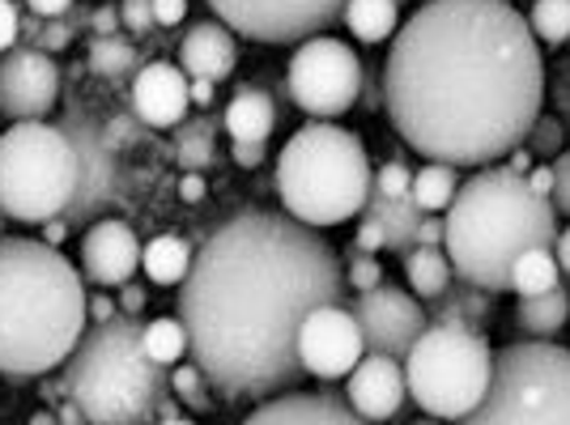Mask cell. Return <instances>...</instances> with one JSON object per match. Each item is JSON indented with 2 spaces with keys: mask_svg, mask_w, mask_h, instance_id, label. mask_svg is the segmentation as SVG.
I'll return each instance as SVG.
<instances>
[{
  "mask_svg": "<svg viewBox=\"0 0 570 425\" xmlns=\"http://www.w3.org/2000/svg\"><path fill=\"white\" fill-rule=\"evenodd\" d=\"M188 95H191V102L209 107V102H214V81H191L188 77Z\"/></svg>",
  "mask_w": 570,
  "mask_h": 425,
  "instance_id": "51",
  "label": "cell"
},
{
  "mask_svg": "<svg viewBox=\"0 0 570 425\" xmlns=\"http://www.w3.org/2000/svg\"><path fill=\"white\" fill-rule=\"evenodd\" d=\"M341 22L350 26L357 43H387L401 30V4L396 0H350Z\"/></svg>",
  "mask_w": 570,
  "mask_h": 425,
  "instance_id": "24",
  "label": "cell"
},
{
  "mask_svg": "<svg viewBox=\"0 0 570 425\" xmlns=\"http://www.w3.org/2000/svg\"><path fill=\"white\" fill-rule=\"evenodd\" d=\"M158 425H196V422H188V417H163Z\"/></svg>",
  "mask_w": 570,
  "mask_h": 425,
  "instance_id": "55",
  "label": "cell"
},
{
  "mask_svg": "<svg viewBox=\"0 0 570 425\" xmlns=\"http://www.w3.org/2000/svg\"><path fill=\"white\" fill-rule=\"evenodd\" d=\"M214 145H217V123L209 116L184 119L175 128V158L188 166V170H205L214 162Z\"/></svg>",
  "mask_w": 570,
  "mask_h": 425,
  "instance_id": "30",
  "label": "cell"
},
{
  "mask_svg": "<svg viewBox=\"0 0 570 425\" xmlns=\"http://www.w3.org/2000/svg\"><path fill=\"white\" fill-rule=\"evenodd\" d=\"M523 179H528V188L537 191V196H549V191H553V170H549V166H532Z\"/></svg>",
  "mask_w": 570,
  "mask_h": 425,
  "instance_id": "48",
  "label": "cell"
},
{
  "mask_svg": "<svg viewBox=\"0 0 570 425\" xmlns=\"http://www.w3.org/2000/svg\"><path fill=\"white\" fill-rule=\"evenodd\" d=\"M188 18V0H154V26H179Z\"/></svg>",
  "mask_w": 570,
  "mask_h": 425,
  "instance_id": "42",
  "label": "cell"
},
{
  "mask_svg": "<svg viewBox=\"0 0 570 425\" xmlns=\"http://www.w3.org/2000/svg\"><path fill=\"white\" fill-rule=\"evenodd\" d=\"M90 26H95V39H107V34H119V9L116 4H98L95 18H90Z\"/></svg>",
  "mask_w": 570,
  "mask_h": 425,
  "instance_id": "43",
  "label": "cell"
},
{
  "mask_svg": "<svg viewBox=\"0 0 570 425\" xmlns=\"http://www.w3.org/2000/svg\"><path fill=\"white\" fill-rule=\"evenodd\" d=\"M366 357V340L357 328L354 310L345 307H320L311 310L298 328V362H303V375L311 378H350L357 362Z\"/></svg>",
  "mask_w": 570,
  "mask_h": 425,
  "instance_id": "13",
  "label": "cell"
},
{
  "mask_svg": "<svg viewBox=\"0 0 570 425\" xmlns=\"http://www.w3.org/2000/svg\"><path fill=\"white\" fill-rule=\"evenodd\" d=\"M90 324V294L60 247L0 238V375L35 378L69 362Z\"/></svg>",
  "mask_w": 570,
  "mask_h": 425,
  "instance_id": "3",
  "label": "cell"
},
{
  "mask_svg": "<svg viewBox=\"0 0 570 425\" xmlns=\"http://www.w3.org/2000/svg\"><path fill=\"white\" fill-rule=\"evenodd\" d=\"M362 81H366V65L357 60L350 43L328 34L298 43L285 69V90L311 119H336L354 111V102L362 98Z\"/></svg>",
  "mask_w": 570,
  "mask_h": 425,
  "instance_id": "10",
  "label": "cell"
},
{
  "mask_svg": "<svg viewBox=\"0 0 570 425\" xmlns=\"http://www.w3.org/2000/svg\"><path fill=\"white\" fill-rule=\"evenodd\" d=\"M141 268V238L132 235L128 221L119 217H102L90 226V235L81 243V273L86 281L102 285V289H119L137 277Z\"/></svg>",
  "mask_w": 570,
  "mask_h": 425,
  "instance_id": "16",
  "label": "cell"
},
{
  "mask_svg": "<svg viewBox=\"0 0 570 425\" xmlns=\"http://www.w3.org/2000/svg\"><path fill=\"white\" fill-rule=\"evenodd\" d=\"M345 285H354L357 294H366V289L383 285L380 260H375L371 251H357V247H350V256H345Z\"/></svg>",
  "mask_w": 570,
  "mask_h": 425,
  "instance_id": "35",
  "label": "cell"
},
{
  "mask_svg": "<svg viewBox=\"0 0 570 425\" xmlns=\"http://www.w3.org/2000/svg\"><path fill=\"white\" fill-rule=\"evenodd\" d=\"M413 425H443L439 417H422V422H413Z\"/></svg>",
  "mask_w": 570,
  "mask_h": 425,
  "instance_id": "56",
  "label": "cell"
},
{
  "mask_svg": "<svg viewBox=\"0 0 570 425\" xmlns=\"http://www.w3.org/2000/svg\"><path fill=\"white\" fill-rule=\"evenodd\" d=\"M116 315H119V307L107 294H95V298H90V319H95V324H111Z\"/></svg>",
  "mask_w": 570,
  "mask_h": 425,
  "instance_id": "47",
  "label": "cell"
},
{
  "mask_svg": "<svg viewBox=\"0 0 570 425\" xmlns=\"http://www.w3.org/2000/svg\"><path fill=\"white\" fill-rule=\"evenodd\" d=\"M26 9H30L35 18H65L72 9V0H26Z\"/></svg>",
  "mask_w": 570,
  "mask_h": 425,
  "instance_id": "46",
  "label": "cell"
},
{
  "mask_svg": "<svg viewBox=\"0 0 570 425\" xmlns=\"http://www.w3.org/2000/svg\"><path fill=\"white\" fill-rule=\"evenodd\" d=\"M494 375V349L490 340L460 324H430L404 357V383L409 396L426 417L460 422L469 417Z\"/></svg>",
  "mask_w": 570,
  "mask_h": 425,
  "instance_id": "9",
  "label": "cell"
},
{
  "mask_svg": "<svg viewBox=\"0 0 570 425\" xmlns=\"http://www.w3.org/2000/svg\"><path fill=\"white\" fill-rule=\"evenodd\" d=\"M341 298L345 268L320 230L289 212L247 209L200 243L175 310L217 396L268 401L303 378V319Z\"/></svg>",
  "mask_w": 570,
  "mask_h": 425,
  "instance_id": "1",
  "label": "cell"
},
{
  "mask_svg": "<svg viewBox=\"0 0 570 425\" xmlns=\"http://www.w3.org/2000/svg\"><path fill=\"white\" fill-rule=\"evenodd\" d=\"M362 217H375L383 230H387V251H401L404 256L409 247H417V226H422V217H426V212L413 205V196L392 200V196H380V191L371 188Z\"/></svg>",
  "mask_w": 570,
  "mask_h": 425,
  "instance_id": "22",
  "label": "cell"
},
{
  "mask_svg": "<svg viewBox=\"0 0 570 425\" xmlns=\"http://www.w3.org/2000/svg\"><path fill=\"white\" fill-rule=\"evenodd\" d=\"M371 188L380 191V196L401 200V196H409V188H413V170L404 162H383L380 170H375V179H371Z\"/></svg>",
  "mask_w": 570,
  "mask_h": 425,
  "instance_id": "37",
  "label": "cell"
},
{
  "mask_svg": "<svg viewBox=\"0 0 570 425\" xmlns=\"http://www.w3.org/2000/svg\"><path fill=\"white\" fill-rule=\"evenodd\" d=\"M354 319L362 328V340H366V354H387L396 362H404L413 340L430 328L422 298L401 289V285H375V289L357 294Z\"/></svg>",
  "mask_w": 570,
  "mask_h": 425,
  "instance_id": "12",
  "label": "cell"
},
{
  "mask_svg": "<svg viewBox=\"0 0 570 425\" xmlns=\"http://www.w3.org/2000/svg\"><path fill=\"white\" fill-rule=\"evenodd\" d=\"M60 128L69 132V141L77 145V158H81V184H77V196L69 205L72 221H86V217H98L102 209H111L119 191V166H116V149L107 145L102 128H98L90 116L81 111H69L60 119Z\"/></svg>",
  "mask_w": 570,
  "mask_h": 425,
  "instance_id": "15",
  "label": "cell"
},
{
  "mask_svg": "<svg viewBox=\"0 0 570 425\" xmlns=\"http://www.w3.org/2000/svg\"><path fill=\"white\" fill-rule=\"evenodd\" d=\"M235 34L252 43H307L341 22L350 0H205Z\"/></svg>",
  "mask_w": 570,
  "mask_h": 425,
  "instance_id": "11",
  "label": "cell"
},
{
  "mask_svg": "<svg viewBox=\"0 0 570 425\" xmlns=\"http://www.w3.org/2000/svg\"><path fill=\"white\" fill-rule=\"evenodd\" d=\"M490 298H494V294L476 289V285H469L464 277H455V281L434 298V310H426V315L434 324H460V328L481 332V324L490 319Z\"/></svg>",
  "mask_w": 570,
  "mask_h": 425,
  "instance_id": "23",
  "label": "cell"
},
{
  "mask_svg": "<svg viewBox=\"0 0 570 425\" xmlns=\"http://www.w3.org/2000/svg\"><path fill=\"white\" fill-rule=\"evenodd\" d=\"M170 387H175V396L184 404H191L196 413L200 408H209V378L200 375V366L196 362H179L175 366V375H170Z\"/></svg>",
  "mask_w": 570,
  "mask_h": 425,
  "instance_id": "34",
  "label": "cell"
},
{
  "mask_svg": "<svg viewBox=\"0 0 570 425\" xmlns=\"http://www.w3.org/2000/svg\"><path fill=\"white\" fill-rule=\"evenodd\" d=\"M145 354L154 357L158 366H179L184 354H188V332L175 315H163V319H149L141 332Z\"/></svg>",
  "mask_w": 570,
  "mask_h": 425,
  "instance_id": "31",
  "label": "cell"
},
{
  "mask_svg": "<svg viewBox=\"0 0 570 425\" xmlns=\"http://www.w3.org/2000/svg\"><path fill=\"white\" fill-rule=\"evenodd\" d=\"M350 247H357V251H371V256H380V251H387V230H383L375 217H362L357 221V235Z\"/></svg>",
  "mask_w": 570,
  "mask_h": 425,
  "instance_id": "40",
  "label": "cell"
},
{
  "mask_svg": "<svg viewBox=\"0 0 570 425\" xmlns=\"http://www.w3.org/2000/svg\"><path fill=\"white\" fill-rule=\"evenodd\" d=\"M417 247H443V217L426 212L422 226H417Z\"/></svg>",
  "mask_w": 570,
  "mask_h": 425,
  "instance_id": "45",
  "label": "cell"
},
{
  "mask_svg": "<svg viewBox=\"0 0 570 425\" xmlns=\"http://www.w3.org/2000/svg\"><path fill=\"white\" fill-rule=\"evenodd\" d=\"M18 34H22V13L13 0H0V56L18 48Z\"/></svg>",
  "mask_w": 570,
  "mask_h": 425,
  "instance_id": "41",
  "label": "cell"
},
{
  "mask_svg": "<svg viewBox=\"0 0 570 425\" xmlns=\"http://www.w3.org/2000/svg\"><path fill=\"white\" fill-rule=\"evenodd\" d=\"M553 247H558V251H553V256H558V268H562V273H570V226L553 238Z\"/></svg>",
  "mask_w": 570,
  "mask_h": 425,
  "instance_id": "52",
  "label": "cell"
},
{
  "mask_svg": "<svg viewBox=\"0 0 570 425\" xmlns=\"http://www.w3.org/2000/svg\"><path fill=\"white\" fill-rule=\"evenodd\" d=\"M553 191H549V200H553V209L570 217V149H562L558 158H553Z\"/></svg>",
  "mask_w": 570,
  "mask_h": 425,
  "instance_id": "38",
  "label": "cell"
},
{
  "mask_svg": "<svg viewBox=\"0 0 570 425\" xmlns=\"http://www.w3.org/2000/svg\"><path fill=\"white\" fill-rule=\"evenodd\" d=\"M179 65L188 72L191 81H226L238 65V43H235V30L226 22H191L184 43H179Z\"/></svg>",
  "mask_w": 570,
  "mask_h": 425,
  "instance_id": "20",
  "label": "cell"
},
{
  "mask_svg": "<svg viewBox=\"0 0 570 425\" xmlns=\"http://www.w3.org/2000/svg\"><path fill=\"white\" fill-rule=\"evenodd\" d=\"M511 289L520 298H537V294L558 289V256H553V247L523 251L520 260H515V268H511Z\"/></svg>",
  "mask_w": 570,
  "mask_h": 425,
  "instance_id": "29",
  "label": "cell"
},
{
  "mask_svg": "<svg viewBox=\"0 0 570 425\" xmlns=\"http://www.w3.org/2000/svg\"><path fill=\"white\" fill-rule=\"evenodd\" d=\"M30 425H60V413H48V408H43V413L30 417Z\"/></svg>",
  "mask_w": 570,
  "mask_h": 425,
  "instance_id": "54",
  "label": "cell"
},
{
  "mask_svg": "<svg viewBox=\"0 0 570 425\" xmlns=\"http://www.w3.org/2000/svg\"><path fill=\"white\" fill-rule=\"evenodd\" d=\"M145 324L116 315L111 324L86 328L65 362V396L90 425H149L167 404L170 375L145 354Z\"/></svg>",
  "mask_w": 570,
  "mask_h": 425,
  "instance_id": "5",
  "label": "cell"
},
{
  "mask_svg": "<svg viewBox=\"0 0 570 425\" xmlns=\"http://www.w3.org/2000/svg\"><path fill=\"white\" fill-rule=\"evenodd\" d=\"M460 175H455V166L448 162H426L422 170H413V188H409V196H413V205L422 212H448V205L455 200V184Z\"/></svg>",
  "mask_w": 570,
  "mask_h": 425,
  "instance_id": "28",
  "label": "cell"
},
{
  "mask_svg": "<svg viewBox=\"0 0 570 425\" xmlns=\"http://www.w3.org/2000/svg\"><path fill=\"white\" fill-rule=\"evenodd\" d=\"M546 107V60L511 0H430L396 30L383 111L430 162L494 166Z\"/></svg>",
  "mask_w": 570,
  "mask_h": 425,
  "instance_id": "2",
  "label": "cell"
},
{
  "mask_svg": "<svg viewBox=\"0 0 570 425\" xmlns=\"http://www.w3.org/2000/svg\"><path fill=\"white\" fill-rule=\"evenodd\" d=\"M460 425H570V349L553 340L499 349L485 396Z\"/></svg>",
  "mask_w": 570,
  "mask_h": 425,
  "instance_id": "8",
  "label": "cell"
},
{
  "mask_svg": "<svg viewBox=\"0 0 570 425\" xmlns=\"http://www.w3.org/2000/svg\"><path fill=\"white\" fill-rule=\"evenodd\" d=\"M558 209L549 196L528 188L511 166H481L473 179L455 188V200L443 212V251L455 277L502 294L511 289V268L532 247H553Z\"/></svg>",
  "mask_w": 570,
  "mask_h": 425,
  "instance_id": "4",
  "label": "cell"
},
{
  "mask_svg": "<svg viewBox=\"0 0 570 425\" xmlns=\"http://www.w3.org/2000/svg\"><path fill=\"white\" fill-rule=\"evenodd\" d=\"M235 162L238 166H261L264 162V145H252V141H235Z\"/></svg>",
  "mask_w": 570,
  "mask_h": 425,
  "instance_id": "49",
  "label": "cell"
},
{
  "mask_svg": "<svg viewBox=\"0 0 570 425\" xmlns=\"http://www.w3.org/2000/svg\"><path fill=\"white\" fill-rule=\"evenodd\" d=\"M90 69L98 77H132L141 69V56H137V43H128L124 34H107V39H95L90 43Z\"/></svg>",
  "mask_w": 570,
  "mask_h": 425,
  "instance_id": "32",
  "label": "cell"
},
{
  "mask_svg": "<svg viewBox=\"0 0 570 425\" xmlns=\"http://www.w3.org/2000/svg\"><path fill=\"white\" fill-rule=\"evenodd\" d=\"M4 226H9V217H4V212H0V238H9V235H4Z\"/></svg>",
  "mask_w": 570,
  "mask_h": 425,
  "instance_id": "57",
  "label": "cell"
},
{
  "mask_svg": "<svg viewBox=\"0 0 570 425\" xmlns=\"http://www.w3.org/2000/svg\"><path fill=\"white\" fill-rule=\"evenodd\" d=\"M558 145H562V123L541 111V119L532 123V132H528L523 149H528L532 158H558Z\"/></svg>",
  "mask_w": 570,
  "mask_h": 425,
  "instance_id": "36",
  "label": "cell"
},
{
  "mask_svg": "<svg viewBox=\"0 0 570 425\" xmlns=\"http://www.w3.org/2000/svg\"><path fill=\"white\" fill-rule=\"evenodd\" d=\"M515 319H520L523 332H532L537 340H549V336H558V332L567 328L570 319V294L558 285V289H549V294H537V298H520V310H515Z\"/></svg>",
  "mask_w": 570,
  "mask_h": 425,
  "instance_id": "27",
  "label": "cell"
},
{
  "mask_svg": "<svg viewBox=\"0 0 570 425\" xmlns=\"http://www.w3.org/2000/svg\"><path fill=\"white\" fill-rule=\"evenodd\" d=\"M532 34L549 43V48H558V43H567L570 39V0H537L532 4Z\"/></svg>",
  "mask_w": 570,
  "mask_h": 425,
  "instance_id": "33",
  "label": "cell"
},
{
  "mask_svg": "<svg viewBox=\"0 0 570 425\" xmlns=\"http://www.w3.org/2000/svg\"><path fill=\"white\" fill-rule=\"evenodd\" d=\"M396 4H401V9H404V4H409V0H396Z\"/></svg>",
  "mask_w": 570,
  "mask_h": 425,
  "instance_id": "58",
  "label": "cell"
},
{
  "mask_svg": "<svg viewBox=\"0 0 570 425\" xmlns=\"http://www.w3.org/2000/svg\"><path fill=\"white\" fill-rule=\"evenodd\" d=\"M145 310V289L137 281H128V285H119V315H141Z\"/></svg>",
  "mask_w": 570,
  "mask_h": 425,
  "instance_id": "44",
  "label": "cell"
},
{
  "mask_svg": "<svg viewBox=\"0 0 570 425\" xmlns=\"http://www.w3.org/2000/svg\"><path fill=\"white\" fill-rule=\"evenodd\" d=\"M404 396H409L404 366L387 354H366L350 370V383H345V401L366 422H392L401 413Z\"/></svg>",
  "mask_w": 570,
  "mask_h": 425,
  "instance_id": "17",
  "label": "cell"
},
{
  "mask_svg": "<svg viewBox=\"0 0 570 425\" xmlns=\"http://www.w3.org/2000/svg\"><path fill=\"white\" fill-rule=\"evenodd\" d=\"M81 184L77 145L60 123L22 119L0 132V212L9 221L43 226L65 217Z\"/></svg>",
  "mask_w": 570,
  "mask_h": 425,
  "instance_id": "7",
  "label": "cell"
},
{
  "mask_svg": "<svg viewBox=\"0 0 570 425\" xmlns=\"http://www.w3.org/2000/svg\"><path fill=\"white\" fill-rule=\"evenodd\" d=\"M226 132H230V141H252V145H264L273 137V123H277V107H273V98L264 95L261 86H238L235 98L226 102Z\"/></svg>",
  "mask_w": 570,
  "mask_h": 425,
  "instance_id": "21",
  "label": "cell"
},
{
  "mask_svg": "<svg viewBox=\"0 0 570 425\" xmlns=\"http://www.w3.org/2000/svg\"><path fill=\"white\" fill-rule=\"evenodd\" d=\"M277 196L294 221L311 230L345 226L366 209L371 196V158L354 132L336 128L328 119H311L285 141L277 158Z\"/></svg>",
  "mask_w": 570,
  "mask_h": 425,
  "instance_id": "6",
  "label": "cell"
},
{
  "mask_svg": "<svg viewBox=\"0 0 570 425\" xmlns=\"http://www.w3.org/2000/svg\"><path fill=\"white\" fill-rule=\"evenodd\" d=\"M132 111H137V119L149 123V128H179L191 111L184 69H179V65H167V60L141 65V69H137V81H132Z\"/></svg>",
  "mask_w": 570,
  "mask_h": 425,
  "instance_id": "18",
  "label": "cell"
},
{
  "mask_svg": "<svg viewBox=\"0 0 570 425\" xmlns=\"http://www.w3.org/2000/svg\"><path fill=\"white\" fill-rule=\"evenodd\" d=\"M404 277H409L417 298H430V303H434V298L455 281V268L443 247H409V251H404Z\"/></svg>",
  "mask_w": 570,
  "mask_h": 425,
  "instance_id": "26",
  "label": "cell"
},
{
  "mask_svg": "<svg viewBox=\"0 0 570 425\" xmlns=\"http://www.w3.org/2000/svg\"><path fill=\"white\" fill-rule=\"evenodd\" d=\"M60 102V69L48 51L13 48L0 56V116L13 123L22 119H48Z\"/></svg>",
  "mask_w": 570,
  "mask_h": 425,
  "instance_id": "14",
  "label": "cell"
},
{
  "mask_svg": "<svg viewBox=\"0 0 570 425\" xmlns=\"http://www.w3.org/2000/svg\"><path fill=\"white\" fill-rule=\"evenodd\" d=\"M65 238H69V221H65V217H51V221H43V243L60 247Z\"/></svg>",
  "mask_w": 570,
  "mask_h": 425,
  "instance_id": "50",
  "label": "cell"
},
{
  "mask_svg": "<svg viewBox=\"0 0 570 425\" xmlns=\"http://www.w3.org/2000/svg\"><path fill=\"white\" fill-rule=\"evenodd\" d=\"M179 191H184V200H200V196H205V179H200V175H188V179L179 184Z\"/></svg>",
  "mask_w": 570,
  "mask_h": 425,
  "instance_id": "53",
  "label": "cell"
},
{
  "mask_svg": "<svg viewBox=\"0 0 570 425\" xmlns=\"http://www.w3.org/2000/svg\"><path fill=\"white\" fill-rule=\"evenodd\" d=\"M119 22L128 34H145L154 26V0H124L119 4Z\"/></svg>",
  "mask_w": 570,
  "mask_h": 425,
  "instance_id": "39",
  "label": "cell"
},
{
  "mask_svg": "<svg viewBox=\"0 0 570 425\" xmlns=\"http://www.w3.org/2000/svg\"><path fill=\"white\" fill-rule=\"evenodd\" d=\"M243 425H380L357 417L350 401H341L333 392H282L247 417Z\"/></svg>",
  "mask_w": 570,
  "mask_h": 425,
  "instance_id": "19",
  "label": "cell"
},
{
  "mask_svg": "<svg viewBox=\"0 0 570 425\" xmlns=\"http://www.w3.org/2000/svg\"><path fill=\"white\" fill-rule=\"evenodd\" d=\"M191 243L179 235H158L141 247V268L149 281L158 285H184V277L191 273Z\"/></svg>",
  "mask_w": 570,
  "mask_h": 425,
  "instance_id": "25",
  "label": "cell"
}]
</instances>
